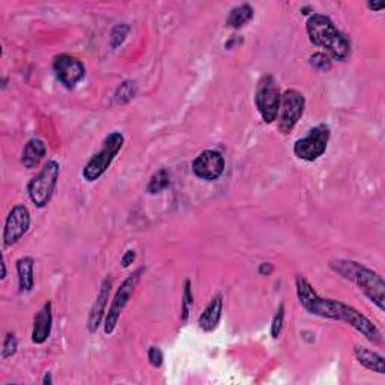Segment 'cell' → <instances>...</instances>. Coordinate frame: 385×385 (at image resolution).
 I'll return each mask as SVG.
<instances>
[{"mask_svg":"<svg viewBox=\"0 0 385 385\" xmlns=\"http://www.w3.org/2000/svg\"><path fill=\"white\" fill-rule=\"evenodd\" d=\"M330 268L342 278L348 280L364 294L370 303L381 311L385 310V282L381 274L372 268L349 259H336L330 262Z\"/></svg>","mask_w":385,"mask_h":385,"instance_id":"obj_1","label":"cell"},{"mask_svg":"<svg viewBox=\"0 0 385 385\" xmlns=\"http://www.w3.org/2000/svg\"><path fill=\"white\" fill-rule=\"evenodd\" d=\"M306 32L310 43L324 50L331 60L345 62L349 59L351 41L340 32L328 15L310 14L306 23Z\"/></svg>","mask_w":385,"mask_h":385,"instance_id":"obj_2","label":"cell"},{"mask_svg":"<svg viewBox=\"0 0 385 385\" xmlns=\"http://www.w3.org/2000/svg\"><path fill=\"white\" fill-rule=\"evenodd\" d=\"M327 319L345 322V324L351 325L353 330H357L360 335H363L370 343H373V345L381 346L384 343V336L381 330L374 325L369 318L360 313L357 309L342 303L339 299L328 298Z\"/></svg>","mask_w":385,"mask_h":385,"instance_id":"obj_3","label":"cell"},{"mask_svg":"<svg viewBox=\"0 0 385 385\" xmlns=\"http://www.w3.org/2000/svg\"><path fill=\"white\" fill-rule=\"evenodd\" d=\"M123 143L125 137L122 133L112 131L110 134H107L106 139L102 140L101 149L97 154H93L90 160L85 164V168H83V180L89 184L97 182L101 176L110 169L114 158H116L118 154L122 151Z\"/></svg>","mask_w":385,"mask_h":385,"instance_id":"obj_4","label":"cell"},{"mask_svg":"<svg viewBox=\"0 0 385 385\" xmlns=\"http://www.w3.org/2000/svg\"><path fill=\"white\" fill-rule=\"evenodd\" d=\"M60 176V164L56 160H48L27 184V196L38 210H44L53 199Z\"/></svg>","mask_w":385,"mask_h":385,"instance_id":"obj_5","label":"cell"},{"mask_svg":"<svg viewBox=\"0 0 385 385\" xmlns=\"http://www.w3.org/2000/svg\"><path fill=\"white\" fill-rule=\"evenodd\" d=\"M143 273H144L143 266L137 268L136 271L131 273L118 288L116 294H114V297L112 299L109 311L106 313V318H104V332H106L107 336H112L114 330H116L118 322L123 313V310L127 309V306L130 304L134 292H136Z\"/></svg>","mask_w":385,"mask_h":385,"instance_id":"obj_6","label":"cell"},{"mask_svg":"<svg viewBox=\"0 0 385 385\" xmlns=\"http://www.w3.org/2000/svg\"><path fill=\"white\" fill-rule=\"evenodd\" d=\"M280 100H282V93H280L278 83L274 76L265 74L259 79L255 90V106L265 123L277 121Z\"/></svg>","mask_w":385,"mask_h":385,"instance_id":"obj_7","label":"cell"},{"mask_svg":"<svg viewBox=\"0 0 385 385\" xmlns=\"http://www.w3.org/2000/svg\"><path fill=\"white\" fill-rule=\"evenodd\" d=\"M331 137V130L327 123H319L311 128L304 137L298 139L294 143V155L306 163H313L319 160L328 149Z\"/></svg>","mask_w":385,"mask_h":385,"instance_id":"obj_8","label":"cell"},{"mask_svg":"<svg viewBox=\"0 0 385 385\" xmlns=\"http://www.w3.org/2000/svg\"><path fill=\"white\" fill-rule=\"evenodd\" d=\"M306 110V97L297 89H288L282 93L278 109V130L283 136L294 131Z\"/></svg>","mask_w":385,"mask_h":385,"instance_id":"obj_9","label":"cell"},{"mask_svg":"<svg viewBox=\"0 0 385 385\" xmlns=\"http://www.w3.org/2000/svg\"><path fill=\"white\" fill-rule=\"evenodd\" d=\"M30 211L29 208L23 203H17L13 206V210L9 211L2 234V241L5 248L14 247L18 241H22V238L27 234L30 227Z\"/></svg>","mask_w":385,"mask_h":385,"instance_id":"obj_10","label":"cell"},{"mask_svg":"<svg viewBox=\"0 0 385 385\" xmlns=\"http://www.w3.org/2000/svg\"><path fill=\"white\" fill-rule=\"evenodd\" d=\"M226 169V160L222 152L215 149L202 151L191 163V170L196 178L212 182L220 180Z\"/></svg>","mask_w":385,"mask_h":385,"instance_id":"obj_11","label":"cell"},{"mask_svg":"<svg viewBox=\"0 0 385 385\" xmlns=\"http://www.w3.org/2000/svg\"><path fill=\"white\" fill-rule=\"evenodd\" d=\"M53 72L62 86L74 89L85 79L86 68L79 58L62 53L53 59Z\"/></svg>","mask_w":385,"mask_h":385,"instance_id":"obj_12","label":"cell"},{"mask_svg":"<svg viewBox=\"0 0 385 385\" xmlns=\"http://www.w3.org/2000/svg\"><path fill=\"white\" fill-rule=\"evenodd\" d=\"M295 292L301 307H303L309 315L327 319L328 298H322L304 276H299V274L297 276Z\"/></svg>","mask_w":385,"mask_h":385,"instance_id":"obj_13","label":"cell"},{"mask_svg":"<svg viewBox=\"0 0 385 385\" xmlns=\"http://www.w3.org/2000/svg\"><path fill=\"white\" fill-rule=\"evenodd\" d=\"M110 294H112V280L107 277L102 280V283L100 286V292H98L95 301H93V304L89 311L88 331L92 332V335L98 331L100 325L104 322V318H106Z\"/></svg>","mask_w":385,"mask_h":385,"instance_id":"obj_14","label":"cell"},{"mask_svg":"<svg viewBox=\"0 0 385 385\" xmlns=\"http://www.w3.org/2000/svg\"><path fill=\"white\" fill-rule=\"evenodd\" d=\"M51 328H53V304L47 301L34 319L32 342L35 345H44L51 335Z\"/></svg>","mask_w":385,"mask_h":385,"instance_id":"obj_15","label":"cell"},{"mask_svg":"<svg viewBox=\"0 0 385 385\" xmlns=\"http://www.w3.org/2000/svg\"><path fill=\"white\" fill-rule=\"evenodd\" d=\"M223 295L217 294L214 295V298L210 301V304L205 307V310L201 313L199 319H197V325L205 332H212L214 330H217L218 324H220L222 320V315H223Z\"/></svg>","mask_w":385,"mask_h":385,"instance_id":"obj_16","label":"cell"},{"mask_svg":"<svg viewBox=\"0 0 385 385\" xmlns=\"http://www.w3.org/2000/svg\"><path fill=\"white\" fill-rule=\"evenodd\" d=\"M15 269L20 294L32 292L35 288V259L32 256H23L17 259Z\"/></svg>","mask_w":385,"mask_h":385,"instance_id":"obj_17","label":"cell"},{"mask_svg":"<svg viewBox=\"0 0 385 385\" xmlns=\"http://www.w3.org/2000/svg\"><path fill=\"white\" fill-rule=\"evenodd\" d=\"M353 356H356V360L363 367H366L373 373L385 374V358L377 351L356 345L353 346Z\"/></svg>","mask_w":385,"mask_h":385,"instance_id":"obj_18","label":"cell"},{"mask_svg":"<svg viewBox=\"0 0 385 385\" xmlns=\"http://www.w3.org/2000/svg\"><path fill=\"white\" fill-rule=\"evenodd\" d=\"M47 147L46 142L41 139H30L22 152V164L26 169H35L46 158Z\"/></svg>","mask_w":385,"mask_h":385,"instance_id":"obj_19","label":"cell"},{"mask_svg":"<svg viewBox=\"0 0 385 385\" xmlns=\"http://www.w3.org/2000/svg\"><path fill=\"white\" fill-rule=\"evenodd\" d=\"M253 17H255V9L252 5L248 4L239 5V6H235L232 11L229 13L226 18V26L232 29H241L252 22Z\"/></svg>","mask_w":385,"mask_h":385,"instance_id":"obj_20","label":"cell"},{"mask_svg":"<svg viewBox=\"0 0 385 385\" xmlns=\"http://www.w3.org/2000/svg\"><path fill=\"white\" fill-rule=\"evenodd\" d=\"M139 93V85L136 80H123L121 85L114 90V102L119 106H125V104L131 102Z\"/></svg>","mask_w":385,"mask_h":385,"instance_id":"obj_21","label":"cell"},{"mask_svg":"<svg viewBox=\"0 0 385 385\" xmlns=\"http://www.w3.org/2000/svg\"><path fill=\"white\" fill-rule=\"evenodd\" d=\"M169 187H170V173L168 169L161 168L151 176V180L147 187V191L149 194L155 196V194L163 193L164 190H168Z\"/></svg>","mask_w":385,"mask_h":385,"instance_id":"obj_22","label":"cell"},{"mask_svg":"<svg viewBox=\"0 0 385 385\" xmlns=\"http://www.w3.org/2000/svg\"><path fill=\"white\" fill-rule=\"evenodd\" d=\"M181 324L185 325L187 320L190 318V311L194 304V297H193V288L190 280H185L184 283V292L181 298Z\"/></svg>","mask_w":385,"mask_h":385,"instance_id":"obj_23","label":"cell"},{"mask_svg":"<svg viewBox=\"0 0 385 385\" xmlns=\"http://www.w3.org/2000/svg\"><path fill=\"white\" fill-rule=\"evenodd\" d=\"M130 30H131V27L127 23L116 25L112 29V32H110V47H112V50H118L125 43V39H127L128 35H130Z\"/></svg>","mask_w":385,"mask_h":385,"instance_id":"obj_24","label":"cell"},{"mask_svg":"<svg viewBox=\"0 0 385 385\" xmlns=\"http://www.w3.org/2000/svg\"><path fill=\"white\" fill-rule=\"evenodd\" d=\"M309 65L318 72H327L332 67V60L324 51H316L309 58Z\"/></svg>","mask_w":385,"mask_h":385,"instance_id":"obj_25","label":"cell"},{"mask_svg":"<svg viewBox=\"0 0 385 385\" xmlns=\"http://www.w3.org/2000/svg\"><path fill=\"white\" fill-rule=\"evenodd\" d=\"M285 315H286V309H285V304L282 303L277 307L276 313L273 316V320H271V337L273 339H278L280 335H282L283 325H285Z\"/></svg>","mask_w":385,"mask_h":385,"instance_id":"obj_26","label":"cell"},{"mask_svg":"<svg viewBox=\"0 0 385 385\" xmlns=\"http://www.w3.org/2000/svg\"><path fill=\"white\" fill-rule=\"evenodd\" d=\"M18 349V340L15 337L14 332H8L5 340H4V345H2V358L4 360H8L15 356V352Z\"/></svg>","mask_w":385,"mask_h":385,"instance_id":"obj_27","label":"cell"},{"mask_svg":"<svg viewBox=\"0 0 385 385\" xmlns=\"http://www.w3.org/2000/svg\"><path fill=\"white\" fill-rule=\"evenodd\" d=\"M148 361H149V364L152 367L160 369L163 366V363H164L163 351L158 346H151L148 349Z\"/></svg>","mask_w":385,"mask_h":385,"instance_id":"obj_28","label":"cell"},{"mask_svg":"<svg viewBox=\"0 0 385 385\" xmlns=\"http://www.w3.org/2000/svg\"><path fill=\"white\" fill-rule=\"evenodd\" d=\"M136 259H137V253H136V250L128 248L127 252L123 253V256L121 257V265H122L123 268H130L134 262H136Z\"/></svg>","mask_w":385,"mask_h":385,"instance_id":"obj_29","label":"cell"},{"mask_svg":"<svg viewBox=\"0 0 385 385\" xmlns=\"http://www.w3.org/2000/svg\"><path fill=\"white\" fill-rule=\"evenodd\" d=\"M273 271H274V266H273V264H269V262L261 264L257 268L259 276H262V277H269L273 274Z\"/></svg>","mask_w":385,"mask_h":385,"instance_id":"obj_30","label":"cell"},{"mask_svg":"<svg viewBox=\"0 0 385 385\" xmlns=\"http://www.w3.org/2000/svg\"><path fill=\"white\" fill-rule=\"evenodd\" d=\"M367 8L370 9V11L379 13V11H382V9L385 8V4L384 2H367Z\"/></svg>","mask_w":385,"mask_h":385,"instance_id":"obj_31","label":"cell"},{"mask_svg":"<svg viewBox=\"0 0 385 385\" xmlns=\"http://www.w3.org/2000/svg\"><path fill=\"white\" fill-rule=\"evenodd\" d=\"M43 384H44V385H51V384H53V378H51V373H46V374H44Z\"/></svg>","mask_w":385,"mask_h":385,"instance_id":"obj_32","label":"cell"},{"mask_svg":"<svg viewBox=\"0 0 385 385\" xmlns=\"http://www.w3.org/2000/svg\"><path fill=\"white\" fill-rule=\"evenodd\" d=\"M0 266H2V277H0V278L6 280L8 273H6V262H5V259H4V257H2V264H0Z\"/></svg>","mask_w":385,"mask_h":385,"instance_id":"obj_33","label":"cell"},{"mask_svg":"<svg viewBox=\"0 0 385 385\" xmlns=\"http://www.w3.org/2000/svg\"><path fill=\"white\" fill-rule=\"evenodd\" d=\"M6 83H8V79H4V81H2V89L6 88Z\"/></svg>","mask_w":385,"mask_h":385,"instance_id":"obj_34","label":"cell"}]
</instances>
